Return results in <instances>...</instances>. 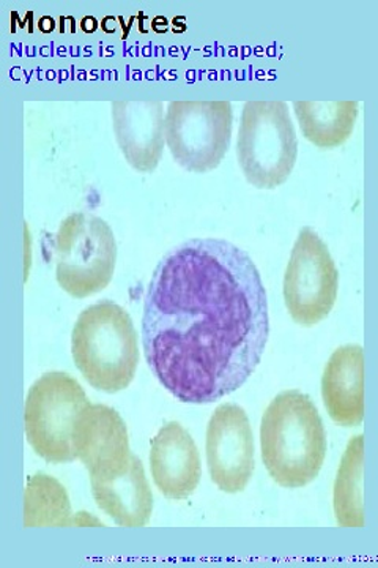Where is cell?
<instances>
[{"mask_svg": "<svg viewBox=\"0 0 378 568\" xmlns=\"http://www.w3.org/2000/svg\"><path fill=\"white\" fill-rule=\"evenodd\" d=\"M269 336L259 268L223 239L171 250L150 280L142 316L145 361L182 403L208 405L256 372Z\"/></svg>", "mask_w": 378, "mask_h": 568, "instance_id": "obj_1", "label": "cell"}, {"mask_svg": "<svg viewBox=\"0 0 378 568\" xmlns=\"http://www.w3.org/2000/svg\"><path fill=\"white\" fill-rule=\"evenodd\" d=\"M262 462L283 488L313 484L327 457V433L308 395L286 390L273 398L260 424Z\"/></svg>", "mask_w": 378, "mask_h": 568, "instance_id": "obj_2", "label": "cell"}, {"mask_svg": "<svg viewBox=\"0 0 378 568\" xmlns=\"http://www.w3.org/2000/svg\"><path fill=\"white\" fill-rule=\"evenodd\" d=\"M321 398L335 424L354 428L365 420V351L340 346L329 357L321 376Z\"/></svg>", "mask_w": 378, "mask_h": 568, "instance_id": "obj_13", "label": "cell"}, {"mask_svg": "<svg viewBox=\"0 0 378 568\" xmlns=\"http://www.w3.org/2000/svg\"><path fill=\"white\" fill-rule=\"evenodd\" d=\"M71 525L69 493L47 474L29 477L24 496L25 528H60Z\"/></svg>", "mask_w": 378, "mask_h": 568, "instance_id": "obj_17", "label": "cell"}, {"mask_svg": "<svg viewBox=\"0 0 378 568\" xmlns=\"http://www.w3.org/2000/svg\"><path fill=\"white\" fill-rule=\"evenodd\" d=\"M55 278L71 297L106 290L118 264V242L110 224L92 213H71L54 242Z\"/></svg>", "mask_w": 378, "mask_h": 568, "instance_id": "obj_5", "label": "cell"}, {"mask_svg": "<svg viewBox=\"0 0 378 568\" xmlns=\"http://www.w3.org/2000/svg\"><path fill=\"white\" fill-rule=\"evenodd\" d=\"M71 354L96 390L115 394L129 387L140 365V342L129 312L112 301L88 306L74 324Z\"/></svg>", "mask_w": 378, "mask_h": 568, "instance_id": "obj_3", "label": "cell"}, {"mask_svg": "<svg viewBox=\"0 0 378 568\" xmlns=\"http://www.w3.org/2000/svg\"><path fill=\"white\" fill-rule=\"evenodd\" d=\"M150 469L161 495L183 500L200 487L201 455L193 436L177 422H170L153 437Z\"/></svg>", "mask_w": 378, "mask_h": 568, "instance_id": "obj_12", "label": "cell"}, {"mask_svg": "<svg viewBox=\"0 0 378 568\" xmlns=\"http://www.w3.org/2000/svg\"><path fill=\"white\" fill-rule=\"evenodd\" d=\"M284 302L292 320L313 327L328 317L339 291V272L327 244L310 227L299 231L284 274Z\"/></svg>", "mask_w": 378, "mask_h": 568, "instance_id": "obj_8", "label": "cell"}, {"mask_svg": "<svg viewBox=\"0 0 378 568\" xmlns=\"http://www.w3.org/2000/svg\"><path fill=\"white\" fill-rule=\"evenodd\" d=\"M237 159L246 181L259 190L286 183L298 159V138L286 102H246Z\"/></svg>", "mask_w": 378, "mask_h": 568, "instance_id": "obj_4", "label": "cell"}, {"mask_svg": "<svg viewBox=\"0 0 378 568\" xmlns=\"http://www.w3.org/2000/svg\"><path fill=\"white\" fill-rule=\"evenodd\" d=\"M303 136L319 149L340 148L354 133L358 102H294Z\"/></svg>", "mask_w": 378, "mask_h": 568, "instance_id": "obj_15", "label": "cell"}, {"mask_svg": "<svg viewBox=\"0 0 378 568\" xmlns=\"http://www.w3.org/2000/svg\"><path fill=\"white\" fill-rule=\"evenodd\" d=\"M89 405L84 388L74 377L62 372L44 373L25 399V436L33 452L54 465L74 462V425Z\"/></svg>", "mask_w": 378, "mask_h": 568, "instance_id": "obj_6", "label": "cell"}, {"mask_svg": "<svg viewBox=\"0 0 378 568\" xmlns=\"http://www.w3.org/2000/svg\"><path fill=\"white\" fill-rule=\"evenodd\" d=\"M96 506L123 528H142L153 511V495L144 466L131 457L129 466L108 476H90Z\"/></svg>", "mask_w": 378, "mask_h": 568, "instance_id": "obj_14", "label": "cell"}, {"mask_svg": "<svg viewBox=\"0 0 378 568\" xmlns=\"http://www.w3.org/2000/svg\"><path fill=\"white\" fill-rule=\"evenodd\" d=\"M232 125L231 102H171L164 129L172 159L190 173L216 170L229 151Z\"/></svg>", "mask_w": 378, "mask_h": 568, "instance_id": "obj_7", "label": "cell"}, {"mask_svg": "<svg viewBox=\"0 0 378 568\" xmlns=\"http://www.w3.org/2000/svg\"><path fill=\"white\" fill-rule=\"evenodd\" d=\"M74 455L90 476H108L129 466V429L118 410L89 405L78 417L73 432Z\"/></svg>", "mask_w": 378, "mask_h": 568, "instance_id": "obj_10", "label": "cell"}, {"mask_svg": "<svg viewBox=\"0 0 378 568\" xmlns=\"http://www.w3.org/2000/svg\"><path fill=\"white\" fill-rule=\"evenodd\" d=\"M115 140L126 162L140 173H153L163 159L166 118L160 100L112 102Z\"/></svg>", "mask_w": 378, "mask_h": 568, "instance_id": "obj_11", "label": "cell"}, {"mask_svg": "<svg viewBox=\"0 0 378 568\" xmlns=\"http://www.w3.org/2000/svg\"><path fill=\"white\" fill-rule=\"evenodd\" d=\"M207 465L221 491L237 495L248 487L256 459L254 435L245 409L232 403L216 407L207 428Z\"/></svg>", "mask_w": 378, "mask_h": 568, "instance_id": "obj_9", "label": "cell"}, {"mask_svg": "<svg viewBox=\"0 0 378 568\" xmlns=\"http://www.w3.org/2000/svg\"><path fill=\"white\" fill-rule=\"evenodd\" d=\"M362 467H365V436L351 437L344 452L338 476L335 481L336 521L343 528L365 526V503H362Z\"/></svg>", "mask_w": 378, "mask_h": 568, "instance_id": "obj_16", "label": "cell"}]
</instances>
